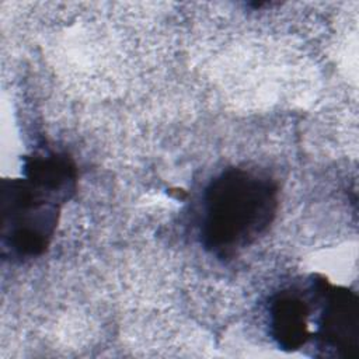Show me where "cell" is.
Segmentation results:
<instances>
[{
  "mask_svg": "<svg viewBox=\"0 0 359 359\" xmlns=\"http://www.w3.org/2000/svg\"><path fill=\"white\" fill-rule=\"evenodd\" d=\"M313 292L309 279L303 285L283 287L268 300L269 337L286 352L302 351L310 342Z\"/></svg>",
  "mask_w": 359,
  "mask_h": 359,
  "instance_id": "cell-4",
  "label": "cell"
},
{
  "mask_svg": "<svg viewBox=\"0 0 359 359\" xmlns=\"http://www.w3.org/2000/svg\"><path fill=\"white\" fill-rule=\"evenodd\" d=\"M69 199L22 175L1 181V255L24 262L41 257L49 247Z\"/></svg>",
  "mask_w": 359,
  "mask_h": 359,
  "instance_id": "cell-2",
  "label": "cell"
},
{
  "mask_svg": "<svg viewBox=\"0 0 359 359\" xmlns=\"http://www.w3.org/2000/svg\"><path fill=\"white\" fill-rule=\"evenodd\" d=\"M279 208L278 182L265 172L227 167L202 192L198 240L202 248L226 261L266 234Z\"/></svg>",
  "mask_w": 359,
  "mask_h": 359,
  "instance_id": "cell-1",
  "label": "cell"
},
{
  "mask_svg": "<svg viewBox=\"0 0 359 359\" xmlns=\"http://www.w3.org/2000/svg\"><path fill=\"white\" fill-rule=\"evenodd\" d=\"M313 292L310 321L311 355L318 358L359 356V296L332 285L323 275L309 278Z\"/></svg>",
  "mask_w": 359,
  "mask_h": 359,
  "instance_id": "cell-3",
  "label": "cell"
}]
</instances>
